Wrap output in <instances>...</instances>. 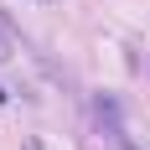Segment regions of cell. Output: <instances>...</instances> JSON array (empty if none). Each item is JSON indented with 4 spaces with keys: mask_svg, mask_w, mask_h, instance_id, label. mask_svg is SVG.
<instances>
[{
    "mask_svg": "<svg viewBox=\"0 0 150 150\" xmlns=\"http://www.w3.org/2000/svg\"><path fill=\"white\" fill-rule=\"evenodd\" d=\"M98 129H104L114 145H124V129H119V109H114V98H98Z\"/></svg>",
    "mask_w": 150,
    "mask_h": 150,
    "instance_id": "6da1fadb",
    "label": "cell"
},
{
    "mask_svg": "<svg viewBox=\"0 0 150 150\" xmlns=\"http://www.w3.org/2000/svg\"><path fill=\"white\" fill-rule=\"evenodd\" d=\"M0 62H11V31H0Z\"/></svg>",
    "mask_w": 150,
    "mask_h": 150,
    "instance_id": "7a4b0ae2",
    "label": "cell"
},
{
    "mask_svg": "<svg viewBox=\"0 0 150 150\" xmlns=\"http://www.w3.org/2000/svg\"><path fill=\"white\" fill-rule=\"evenodd\" d=\"M21 150H42V140H21Z\"/></svg>",
    "mask_w": 150,
    "mask_h": 150,
    "instance_id": "3957f363",
    "label": "cell"
},
{
    "mask_svg": "<svg viewBox=\"0 0 150 150\" xmlns=\"http://www.w3.org/2000/svg\"><path fill=\"white\" fill-rule=\"evenodd\" d=\"M5 98H11V93H5V88H0V104H5Z\"/></svg>",
    "mask_w": 150,
    "mask_h": 150,
    "instance_id": "277c9868",
    "label": "cell"
}]
</instances>
